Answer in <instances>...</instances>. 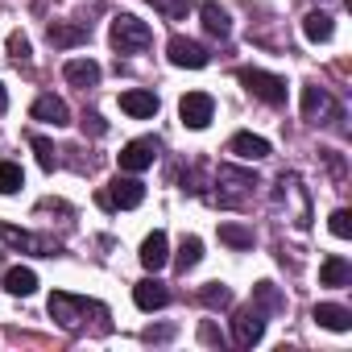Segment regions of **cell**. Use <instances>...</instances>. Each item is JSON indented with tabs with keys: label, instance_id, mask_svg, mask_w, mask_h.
Returning <instances> with one entry per match:
<instances>
[{
	"label": "cell",
	"instance_id": "24",
	"mask_svg": "<svg viewBox=\"0 0 352 352\" xmlns=\"http://www.w3.org/2000/svg\"><path fill=\"white\" fill-rule=\"evenodd\" d=\"M319 282H323V286H348V282H352V265H348L344 257H327V261L319 265Z\"/></svg>",
	"mask_w": 352,
	"mask_h": 352
},
{
	"label": "cell",
	"instance_id": "7",
	"mask_svg": "<svg viewBox=\"0 0 352 352\" xmlns=\"http://www.w3.org/2000/svg\"><path fill=\"white\" fill-rule=\"evenodd\" d=\"M157 153H162V141H157V137H137V141H129V145L120 149V170L141 174V170L153 166Z\"/></svg>",
	"mask_w": 352,
	"mask_h": 352
},
{
	"label": "cell",
	"instance_id": "18",
	"mask_svg": "<svg viewBox=\"0 0 352 352\" xmlns=\"http://www.w3.org/2000/svg\"><path fill=\"white\" fill-rule=\"evenodd\" d=\"M63 75H67V83L71 87H96L100 83V63H91V58H71L67 67H63Z\"/></svg>",
	"mask_w": 352,
	"mask_h": 352
},
{
	"label": "cell",
	"instance_id": "31",
	"mask_svg": "<svg viewBox=\"0 0 352 352\" xmlns=\"http://www.w3.org/2000/svg\"><path fill=\"white\" fill-rule=\"evenodd\" d=\"M34 153H38V166L42 170H54L58 166V153H54V145L46 137H34Z\"/></svg>",
	"mask_w": 352,
	"mask_h": 352
},
{
	"label": "cell",
	"instance_id": "37",
	"mask_svg": "<svg viewBox=\"0 0 352 352\" xmlns=\"http://www.w3.org/2000/svg\"><path fill=\"white\" fill-rule=\"evenodd\" d=\"M9 108V96H5V87H0V112H5Z\"/></svg>",
	"mask_w": 352,
	"mask_h": 352
},
{
	"label": "cell",
	"instance_id": "9",
	"mask_svg": "<svg viewBox=\"0 0 352 352\" xmlns=\"http://www.w3.org/2000/svg\"><path fill=\"white\" fill-rule=\"evenodd\" d=\"M179 116H183L187 129H208L212 116H216V104H212L208 91H187V96L179 100Z\"/></svg>",
	"mask_w": 352,
	"mask_h": 352
},
{
	"label": "cell",
	"instance_id": "1",
	"mask_svg": "<svg viewBox=\"0 0 352 352\" xmlns=\"http://www.w3.org/2000/svg\"><path fill=\"white\" fill-rule=\"evenodd\" d=\"M91 315H108L100 302L83 298V294H67V290H54L50 294V319L63 327V331H83Z\"/></svg>",
	"mask_w": 352,
	"mask_h": 352
},
{
	"label": "cell",
	"instance_id": "16",
	"mask_svg": "<svg viewBox=\"0 0 352 352\" xmlns=\"http://www.w3.org/2000/svg\"><path fill=\"white\" fill-rule=\"evenodd\" d=\"M34 120H46V124L63 129V124H71V108L58 96H38L34 100Z\"/></svg>",
	"mask_w": 352,
	"mask_h": 352
},
{
	"label": "cell",
	"instance_id": "30",
	"mask_svg": "<svg viewBox=\"0 0 352 352\" xmlns=\"http://www.w3.org/2000/svg\"><path fill=\"white\" fill-rule=\"evenodd\" d=\"M9 58L17 63V67H30L34 63V46H30V38L17 30V34H9Z\"/></svg>",
	"mask_w": 352,
	"mask_h": 352
},
{
	"label": "cell",
	"instance_id": "21",
	"mask_svg": "<svg viewBox=\"0 0 352 352\" xmlns=\"http://www.w3.org/2000/svg\"><path fill=\"white\" fill-rule=\"evenodd\" d=\"M199 17H204V30H208L212 38H228V34H232V21H228V13L216 5V0L199 5Z\"/></svg>",
	"mask_w": 352,
	"mask_h": 352
},
{
	"label": "cell",
	"instance_id": "23",
	"mask_svg": "<svg viewBox=\"0 0 352 352\" xmlns=\"http://www.w3.org/2000/svg\"><path fill=\"white\" fill-rule=\"evenodd\" d=\"M302 34H307V42H327V38L336 34V25H331V13H323V9L307 13V17H302Z\"/></svg>",
	"mask_w": 352,
	"mask_h": 352
},
{
	"label": "cell",
	"instance_id": "25",
	"mask_svg": "<svg viewBox=\"0 0 352 352\" xmlns=\"http://www.w3.org/2000/svg\"><path fill=\"white\" fill-rule=\"evenodd\" d=\"M5 290H9V294H17V298H25V294H34V290H38V274H34V270H25V265H17V270H9V274H5Z\"/></svg>",
	"mask_w": 352,
	"mask_h": 352
},
{
	"label": "cell",
	"instance_id": "17",
	"mask_svg": "<svg viewBox=\"0 0 352 352\" xmlns=\"http://www.w3.org/2000/svg\"><path fill=\"white\" fill-rule=\"evenodd\" d=\"M166 261H170V241H166V232H149V236L141 241V265L157 274Z\"/></svg>",
	"mask_w": 352,
	"mask_h": 352
},
{
	"label": "cell",
	"instance_id": "36",
	"mask_svg": "<svg viewBox=\"0 0 352 352\" xmlns=\"http://www.w3.org/2000/svg\"><path fill=\"white\" fill-rule=\"evenodd\" d=\"M145 340H170V327H149Z\"/></svg>",
	"mask_w": 352,
	"mask_h": 352
},
{
	"label": "cell",
	"instance_id": "28",
	"mask_svg": "<svg viewBox=\"0 0 352 352\" xmlns=\"http://www.w3.org/2000/svg\"><path fill=\"white\" fill-rule=\"evenodd\" d=\"M220 241L232 249H253V228L245 224H220Z\"/></svg>",
	"mask_w": 352,
	"mask_h": 352
},
{
	"label": "cell",
	"instance_id": "3",
	"mask_svg": "<svg viewBox=\"0 0 352 352\" xmlns=\"http://www.w3.org/2000/svg\"><path fill=\"white\" fill-rule=\"evenodd\" d=\"M257 187V174L241 166H220L216 170V204L220 208H241Z\"/></svg>",
	"mask_w": 352,
	"mask_h": 352
},
{
	"label": "cell",
	"instance_id": "33",
	"mask_svg": "<svg viewBox=\"0 0 352 352\" xmlns=\"http://www.w3.org/2000/svg\"><path fill=\"white\" fill-rule=\"evenodd\" d=\"M327 228H331V232H336L340 241H348V236H352V216H348V212L340 208V212H331V220H327Z\"/></svg>",
	"mask_w": 352,
	"mask_h": 352
},
{
	"label": "cell",
	"instance_id": "14",
	"mask_svg": "<svg viewBox=\"0 0 352 352\" xmlns=\"http://www.w3.org/2000/svg\"><path fill=\"white\" fill-rule=\"evenodd\" d=\"M228 153H236L241 162H265L270 157V141L257 137V133H236L228 141Z\"/></svg>",
	"mask_w": 352,
	"mask_h": 352
},
{
	"label": "cell",
	"instance_id": "19",
	"mask_svg": "<svg viewBox=\"0 0 352 352\" xmlns=\"http://www.w3.org/2000/svg\"><path fill=\"white\" fill-rule=\"evenodd\" d=\"M120 108H124L129 116H137V120H149V116L157 112V96H153V91L133 87V91H124V96H120Z\"/></svg>",
	"mask_w": 352,
	"mask_h": 352
},
{
	"label": "cell",
	"instance_id": "15",
	"mask_svg": "<svg viewBox=\"0 0 352 352\" xmlns=\"http://www.w3.org/2000/svg\"><path fill=\"white\" fill-rule=\"evenodd\" d=\"M133 302H137L141 311H162V307L170 302V290H166L157 278H145V282L133 286Z\"/></svg>",
	"mask_w": 352,
	"mask_h": 352
},
{
	"label": "cell",
	"instance_id": "35",
	"mask_svg": "<svg viewBox=\"0 0 352 352\" xmlns=\"http://www.w3.org/2000/svg\"><path fill=\"white\" fill-rule=\"evenodd\" d=\"M83 129H91V133H96V137H100V133H104V129H108V124H104V120H100V116H96V112H91V116H83Z\"/></svg>",
	"mask_w": 352,
	"mask_h": 352
},
{
	"label": "cell",
	"instance_id": "5",
	"mask_svg": "<svg viewBox=\"0 0 352 352\" xmlns=\"http://www.w3.org/2000/svg\"><path fill=\"white\" fill-rule=\"evenodd\" d=\"M236 79L245 83L249 96H257V100H265V104H274V108L286 104V79H278V75H270V71H257V67H245Z\"/></svg>",
	"mask_w": 352,
	"mask_h": 352
},
{
	"label": "cell",
	"instance_id": "34",
	"mask_svg": "<svg viewBox=\"0 0 352 352\" xmlns=\"http://www.w3.org/2000/svg\"><path fill=\"white\" fill-rule=\"evenodd\" d=\"M199 340H204V344H224V336L216 331V323H212V319H208V323L199 327Z\"/></svg>",
	"mask_w": 352,
	"mask_h": 352
},
{
	"label": "cell",
	"instance_id": "6",
	"mask_svg": "<svg viewBox=\"0 0 352 352\" xmlns=\"http://www.w3.org/2000/svg\"><path fill=\"white\" fill-rule=\"evenodd\" d=\"M302 116L311 124H331V120H340V104L331 100L327 87L311 83V87H302Z\"/></svg>",
	"mask_w": 352,
	"mask_h": 352
},
{
	"label": "cell",
	"instance_id": "2",
	"mask_svg": "<svg viewBox=\"0 0 352 352\" xmlns=\"http://www.w3.org/2000/svg\"><path fill=\"white\" fill-rule=\"evenodd\" d=\"M274 208H282L286 220H290L298 232L311 228V195H307V187L298 183V174H282V179H278V187H274Z\"/></svg>",
	"mask_w": 352,
	"mask_h": 352
},
{
	"label": "cell",
	"instance_id": "4",
	"mask_svg": "<svg viewBox=\"0 0 352 352\" xmlns=\"http://www.w3.org/2000/svg\"><path fill=\"white\" fill-rule=\"evenodd\" d=\"M108 42H112L116 54H141V50H149L153 30H149L145 21H137L133 13H120V17L112 21V30H108Z\"/></svg>",
	"mask_w": 352,
	"mask_h": 352
},
{
	"label": "cell",
	"instance_id": "20",
	"mask_svg": "<svg viewBox=\"0 0 352 352\" xmlns=\"http://www.w3.org/2000/svg\"><path fill=\"white\" fill-rule=\"evenodd\" d=\"M315 323L327 327V331H352V311L336 307V302H319L315 307Z\"/></svg>",
	"mask_w": 352,
	"mask_h": 352
},
{
	"label": "cell",
	"instance_id": "13",
	"mask_svg": "<svg viewBox=\"0 0 352 352\" xmlns=\"http://www.w3.org/2000/svg\"><path fill=\"white\" fill-rule=\"evenodd\" d=\"M104 199H108V208H141V199H145V187L137 183V179H116L108 191H104Z\"/></svg>",
	"mask_w": 352,
	"mask_h": 352
},
{
	"label": "cell",
	"instance_id": "8",
	"mask_svg": "<svg viewBox=\"0 0 352 352\" xmlns=\"http://www.w3.org/2000/svg\"><path fill=\"white\" fill-rule=\"evenodd\" d=\"M261 336H265V311H257V307L249 302V307L236 311V319H232V344H236V348H253Z\"/></svg>",
	"mask_w": 352,
	"mask_h": 352
},
{
	"label": "cell",
	"instance_id": "32",
	"mask_svg": "<svg viewBox=\"0 0 352 352\" xmlns=\"http://www.w3.org/2000/svg\"><path fill=\"white\" fill-rule=\"evenodd\" d=\"M149 5H153L157 13H166L170 21H179V17H187V0H149Z\"/></svg>",
	"mask_w": 352,
	"mask_h": 352
},
{
	"label": "cell",
	"instance_id": "29",
	"mask_svg": "<svg viewBox=\"0 0 352 352\" xmlns=\"http://www.w3.org/2000/svg\"><path fill=\"white\" fill-rule=\"evenodd\" d=\"M21 166L17 162H0V195H17L21 191Z\"/></svg>",
	"mask_w": 352,
	"mask_h": 352
},
{
	"label": "cell",
	"instance_id": "27",
	"mask_svg": "<svg viewBox=\"0 0 352 352\" xmlns=\"http://www.w3.org/2000/svg\"><path fill=\"white\" fill-rule=\"evenodd\" d=\"M199 302L212 307V311H228V307H232V290H228L224 282H208V286L199 290Z\"/></svg>",
	"mask_w": 352,
	"mask_h": 352
},
{
	"label": "cell",
	"instance_id": "12",
	"mask_svg": "<svg viewBox=\"0 0 352 352\" xmlns=\"http://www.w3.org/2000/svg\"><path fill=\"white\" fill-rule=\"evenodd\" d=\"M46 38H50V46L71 50V46H83V42L91 38V30H87L83 21H54V25L46 30Z\"/></svg>",
	"mask_w": 352,
	"mask_h": 352
},
{
	"label": "cell",
	"instance_id": "26",
	"mask_svg": "<svg viewBox=\"0 0 352 352\" xmlns=\"http://www.w3.org/2000/svg\"><path fill=\"white\" fill-rule=\"evenodd\" d=\"M199 261H204V241H199V236H183V245H179V257H174V265H179V274L195 270Z\"/></svg>",
	"mask_w": 352,
	"mask_h": 352
},
{
	"label": "cell",
	"instance_id": "10",
	"mask_svg": "<svg viewBox=\"0 0 352 352\" xmlns=\"http://www.w3.org/2000/svg\"><path fill=\"white\" fill-rule=\"evenodd\" d=\"M0 236H5L9 249H21V253H38V257H54V253H58L54 241H46V236H38V232H30V228L5 224V228H0Z\"/></svg>",
	"mask_w": 352,
	"mask_h": 352
},
{
	"label": "cell",
	"instance_id": "11",
	"mask_svg": "<svg viewBox=\"0 0 352 352\" xmlns=\"http://www.w3.org/2000/svg\"><path fill=\"white\" fill-rule=\"evenodd\" d=\"M166 54H170L174 67H187V71H204V67L212 63V54H208L199 42H191V38H170Z\"/></svg>",
	"mask_w": 352,
	"mask_h": 352
},
{
	"label": "cell",
	"instance_id": "22",
	"mask_svg": "<svg viewBox=\"0 0 352 352\" xmlns=\"http://www.w3.org/2000/svg\"><path fill=\"white\" fill-rule=\"evenodd\" d=\"M253 307L265 311V315H282V311H286V298L278 294L274 282H257V286H253Z\"/></svg>",
	"mask_w": 352,
	"mask_h": 352
}]
</instances>
